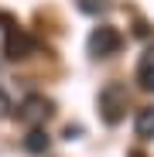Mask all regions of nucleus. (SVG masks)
Instances as JSON below:
<instances>
[{
  "label": "nucleus",
  "instance_id": "obj_1",
  "mask_svg": "<svg viewBox=\"0 0 154 157\" xmlns=\"http://www.w3.org/2000/svg\"><path fill=\"white\" fill-rule=\"evenodd\" d=\"M99 113H103V120H106L110 126L120 123L123 113H127V86L110 82L106 89H103V92H99Z\"/></svg>",
  "mask_w": 154,
  "mask_h": 157
},
{
  "label": "nucleus",
  "instance_id": "obj_7",
  "mask_svg": "<svg viewBox=\"0 0 154 157\" xmlns=\"http://www.w3.org/2000/svg\"><path fill=\"white\" fill-rule=\"evenodd\" d=\"M24 150H31V154H45L48 150V133L41 126H34L28 137H24Z\"/></svg>",
  "mask_w": 154,
  "mask_h": 157
},
{
  "label": "nucleus",
  "instance_id": "obj_3",
  "mask_svg": "<svg viewBox=\"0 0 154 157\" xmlns=\"http://www.w3.org/2000/svg\"><path fill=\"white\" fill-rule=\"evenodd\" d=\"M34 38L31 34H24L21 28H7V34H4V55L7 58H28V55H34Z\"/></svg>",
  "mask_w": 154,
  "mask_h": 157
},
{
  "label": "nucleus",
  "instance_id": "obj_8",
  "mask_svg": "<svg viewBox=\"0 0 154 157\" xmlns=\"http://www.w3.org/2000/svg\"><path fill=\"white\" fill-rule=\"evenodd\" d=\"M79 10H86V14H99V10H106V0H79Z\"/></svg>",
  "mask_w": 154,
  "mask_h": 157
},
{
  "label": "nucleus",
  "instance_id": "obj_2",
  "mask_svg": "<svg viewBox=\"0 0 154 157\" xmlns=\"http://www.w3.org/2000/svg\"><path fill=\"white\" fill-rule=\"evenodd\" d=\"M120 44H123V38H120L116 28H110V24L93 28V34H89V41H86V48H89L93 58H110V55H116Z\"/></svg>",
  "mask_w": 154,
  "mask_h": 157
},
{
  "label": "nucleus",
  "instance_id": "obj_5",
  "mask_svg": "<svg viewBox=\"0 0 154 157\" xmlns=\"http://www.w3.org/2000/svg\"><path fill=\"white\" fill-rule=\"evenodd\" d=\"M137 82H140V89L154 92V41L144 48V55L137 62Z\"/></svg>",
  "mask_w": 154,
  "mask_h": 157
},
{
  "label": "nucleus",
  "instance_id": "obj_4",
  "mask_svg": "<svg viewBox=\"0 0 154 157\" xmlns=\"http://www.w3.org/2000/svg\"><path fill=\"white\" fill-rule=\"evenodd\" d=\"M51 116V102L45 96H28L24 99V106H21V120H28V123H45Z\"/></svg>",
  "mask_w": 154,
  "mask_h": 157
},
{
  "label": "nucleus",
  "instance_id": "obj_6",
  "mask_svg": "<svg viewBox=\"0 0 154 157\" xmlns=\"http://www.w3.org/2000/svg\"><path fill=\"white\" fill-rule=\"evenodd\" d=\"M134 130H137V137H140V140H154V106H144V109H137Z\"/></svg>",
  "mask_w": 154,
  "mask_h": 157
}]
</instances>
